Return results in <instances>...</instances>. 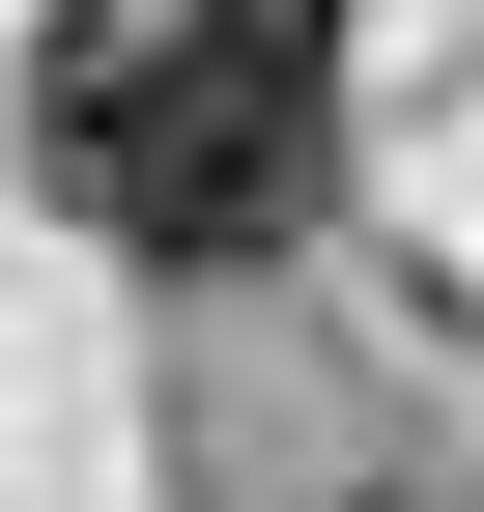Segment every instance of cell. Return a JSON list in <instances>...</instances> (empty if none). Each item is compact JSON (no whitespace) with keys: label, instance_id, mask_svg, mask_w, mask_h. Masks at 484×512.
Masks as SVG:
<instances>
[{"label":"cell","instance_id":"obj_1","mask_svg":"<svg viewBox=\"0 0 484 512\" xmlns=\"http://www.w3.org/2000/svg\"><path fill=\"white\" fill-rule=\"evenodd\" d=\"M314 29L285 0H86V29L29 57V171L86 200L114 256H171V285H228V256L314 228Z\"/></svg>","mask_w":484,"mask_h":512},{"label":"cell","instance_id":"obj_2","mask_svg":"<svg viewBox=\"0 0 484 512\" xmlns=\"http://www.w3.org/2000/svg\"><path fill=\"white\" fill-rule=\"evenodd\" d=\"M285 29H314V0H285Z\"/></svg>","mask_w":484,"mask_h":512}]
</instances>
